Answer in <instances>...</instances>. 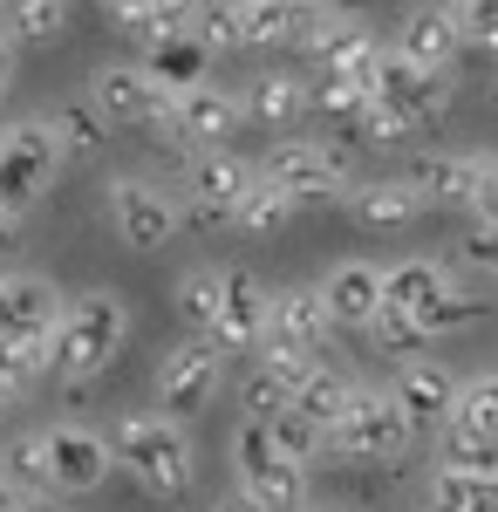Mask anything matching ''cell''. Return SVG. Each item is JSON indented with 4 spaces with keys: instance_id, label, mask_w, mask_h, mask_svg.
I'll return each mask as SVG.
<instances>
[{
    "instance_id": "obj_1",
    "label": "cell",
    "mask_w": 498,
    "mask_h": 512,
    "mask_svg": "<svg viewBox=\"0 0 498 512\" xmlns=\"http://www.w3.org/2000/svg\"><path fill=\"white\" fill-rule=\"evenodd\" d=\"M0 472L14 478V485H28V492L82 499V492H96L116 472V458H110V437L89 431V424H41V431H21L7 444Z\"/></svg>"
},
{
    "instance_id": "obj_2",
    "label": "cell",
    "mask_w": 498,
    "mask_h": 512,
    "mask_svg": "<svg viewBox=\"0 0 498 512\" xmlns=\"http://www.w3.org/2000/svg\"><path fill=\"white\" fill-rule=\"evenodd\" d=\"M110 458L116 472H130V485L151 492V499H185L198 478L192 431L164 410H123L110 424Z\"/></svg>"
},
{
    "instance_id": "obj_3",
    "label": "cell",
    "mask_w": 498,
    "mask_h": 512,
    "mask_svg": "<svg viewBox=\"0 0 498 512\" xmlns=\"http://www.w3.org/2000/svg\"><path fill=\"white\" fill-rule=\"evenodd\" d=\"M123 342H130V301L123 294H110V287L69 294L62 301V321H55V362H48V376L82 390V383L110 376Z\"/></svg>"
},
{
    "instance_id": "obj_4",
    "label": "cell",
    "mask_w": 498,
    "mask_h": 512,
    "mask_svg": "<svg viewBox=\"0 0 498 512\" xmlns=\"http://www.w3.org/2000/svg\"><path fill=\"white\" fill-rule=\"evenodd\" d=\"M383 301L396 308V315L417 321L430 342H437V335H458V328L478 321V301H471L458 280H451V267L430 260V253H410V260L383 267Z\"/></svg>"
},
{
    "instance_id": "obj_5",
    "label": "cell",
    "mask_w": 498,
    "mask_h": 512,
    "mask_svg": "<svg viewBox=\"0 0 498 512\" xmlns=\"http://www.w3.org/2000/svg\"><path fill=\"white\" fill-rule=\"evenodd\" d=\"M62 137H55V123L48 117H21L0 130V212H14V219H28L41 198L55 192V178H62Z\"/></svg>"
},
{
    "instance_id": "obj_6",
    "label": "cell",
    "mask_w": 498,
    "mask_h": 512,
    "mask_svg": "<svg viewBox=\"0 0 498 512\" xmlns=\"http://www.w3.org/2000/svg\"><path fill=\"white\" fill-rule=\"evenodd\" d=\"M260 178L280 185L294 205H348L355 192V171H348V151L321 144V137H280L267 158H260Z\"/></svg>"
},
{
    "instance_id": "obj_7",
    "label": "cell",
    "mask_w": 498,
    "mask_h": 512,
    "mask_svg": "<svg viewBox=\"0 0 498 512\" xmlns=\"http://www.w3.org/2000/svg\"><path fill=\"white\" fill-rule=\"evenodd\" d=\"M103 212H110V233L130 246V253H164L171 239L185 233V205L171 185H157V178H110L103 185Z\"/></svg>"
},
{
    "instance_id": "obj_8",
    "label": "cell",
    "mask_w": 498,
    "mask_h": 512,
    "mask_svg": "<svg viewBox=\"0 0 498 512\" xmlns=\"http://www.w3.org/2000/svg\"><path fill=\"white\" fill-rule=\"evenodd\" d=\"M232 485L253 492L267 512H301L307 506V465H294L267 437V424H253V417L232 424Z\"/></svg>"
},
{
    "instance_id": "obj_9",
    "label": "cell",
    "mask_w": 498,
    "mask_h": 512,
    "mask_svg": "<svg viewBox=\"0 0 498 512\" xmlns=\"http://www.w3.org/2000/svg\"><path fill=\"white\" fill-rule=\"evenodd\" d=\"M403 444H410V424H403L396 396L362 383L355 403L342 410V424L328 431V458H342V465H389V458H403Z\"/></svg>"
},
{
    "instance_id": "obj_10",
    "label": "cell",
    "mask_w": 498,
    "mask_h": 512,
    "mask_svg": "<svg viewBox=\"0 0 498 512\" xmlns=\"http://www.w3.org/2000/svg\"><path fill=\"white\" fill-rule=\"evenodd\" d=\"M226 362L232 355L219 349V342H205V335H185V342H171V349L157 355V410L164 417H198L212 396H219V383H226Z\"/></svg>"
},
{
    "instance_id": "obj_11",
    "label": "cell",
    "mask_w": 498,
    "mask_h": 512,
    "mask_svg": "<svg viewBox=\"0 0 498 512\" xmlns=\"http://www.w3.org/2000/svg\"><path fill=\"white\" fill-rule=\"evenodd\" d=\"M246 185H253V164L239 158L232 144H219V151H192L171 192H178V205H185V219H205V226H232V212H239Z\"/></svg>"
},
{
    "instance_id": "obj_12",
    "label": "cell",
    "mask_w": 498,
    "mask_h": 512,
    "mask_svg": "<svg viewBox=\"0 0 498 512\" xmlns=\"http://www.w3.org/2000/svg\"><path fill=\"white\" fill-rule=\"evenodd\" d=\"M89 110L110 130H151L171 117V89L144 69V62H103L89 76Z\"/></svg>"
},
{
    "instance_id": "obj_13",
    "label": "cell",
    "mask_w": 498,
    "mask_h": 512,
    "mask_svg": "<svg viewBox=\"0 0 498 512\" xmlns=\"http://www.w3.org/2000/svg\"><path fill=\"white\" fill-rule=\"evenodd\" d=\"M451 89H458L451 69H417V62H403L396 48H383V69H376V82H369V96H376L383 110H396L410 130L444 117V110H451Z\"/></svg>"
},
{
    "instance_id": "obj_14",
    "label": "cell",
    "mask_w": 498,
    "mask_h": 512,
    "mask_svg": "<svg viewBox=\"0 0 498 512\" xmlns=\"http://www.w3.org/2000/svg\"><path fill=\"white\" fill-rule=\"evenodd\" d=\"M267 301H273V287L260 274L219 267V315H212V335L205 342H219L226 355H253L267 342Z\"/></svg>"
},
{
    "instance_id": "obj_15",
    "label": "cell",
    "mask_w": 498,
    "mask_h": 512,
    "mask_svg": "<svg viewBox=\"0 0 498 512\" xmlns=\"http://www.w3.org/2000/svg\"><path fill=\"white\" fill-rule=\"evenodd\" d=\"M171 130H178L192 151H219V144H232V130H246V103H239V89H226L219 76H205V82H192V89L171 96Z\"/></svg>"
},
{
    "instance_id": "obj_16",
    "label": "cell",
    "mask_w": 498,
    "mask_h": 512,
    "mask_svg": "<svg viewBox=\"0 0 498 512\" xmlns=\"http://www.w3.org/2000/svg\"><path fill=\"white\" fill-rule=\"evenodd\" d=\"M389 396H396V410H403L410 437H430V431H444V424H451L458 376H451L444 362H430V355H403V369L389 376Z\"/></svg>"
},
{
    "instance_id": "obj_17",
    "label": "cell",
    "mask_w": 498,
    "mask_h": 512,
    "mask_svg": "<svg viewBox=\"0 0 498 512\" xmlns=\"http://www.w3.org/2000/svg\"><path fill=\"white\" fill-rule=\"evenodd\" d=\"M403 178L417 185L423 212H430V205H437V212H478V192H485V151H423Z\"/></svg>"
},
{
    "instance_id": "obj_18",
    "label": "cell",
    "mask_w": 498,
    "mask_h": 512,
    "mask_svg": "<svg viewBox=\"0 0 498 512\" xmlns=\"http://www.w3.org/2000/svg\"><path fill=\"white\" fill-rule=\"evenodd\" d=\"M62 301H69V294H62L48 274H14V267H0V342L55 335Z\"/></svg>"
},
{
    "instance_id": "obj_19",
    "label": "cell",
    "mask_w": 498,
    "mask_h": 512,
    "mask_svg": "<svg viewBox=\"0 0 498 512\" xmlns=\"http://www.w3.org/2000/svg\"><path fill=\"white\" fill-rule=\"evenodd\" d=\"M314 294H321V308H328L335 328H369L376 308H383V267L376 260H335Z\"/></svg>"
},
{
    "instance_id": "obj_20",
    "label": "cell",
    "mask_w": 498,
    "mask_h": 512,
    "mask_svg": "<svg viewBox=\"0 0 498 512\" xmlns=\"http://www.w3.org/2000/svg\"><path fill=\"white\" fill-rule=\"evenodd\" d=\"M403 62H417V69H451L464 55V35H458V14L444 7V0H430V7H410L403 14V28L389 41Z\"/></svg>"
},
{
    "instance_id": "obj_21",
    "label": "cell",
    "mask_w": 498,
    "mask_h": 512,
    "mask_svg": "<svg viewBox=\"0 0 498 512\" xmlns=\"http://www.w3.org/2000/svg\"><path fill=\"white\" fill-rule=\"evenodd\" d=\"M328 308H321V294L314 287H280L267 301V342L273 349H301V355H314L321 342H328Z\"/></svg>"
},
{
    "instance_id": "obj_22",
    "label": "cell",
    "mask_w": 498,
    "mask_h": 512,
    "mask_svg": "<svg viewBox=\"0 0 498 512\" xmlns=\"http://www.w3.org/2000/svg\"><path fill=\"white\" fill-rule=\"evenodd\" d=\"M348 212H355V226H369V233H403V226L423 219V198L403 171H396V178H355Z\"/></svg>"
},
{
    "instance_id": "obj_23",
    "label": "cell",
    "mask_w": 498,
    "mask_h": 512,
    "mask_svg": "<svg viewBox=\"0 0 498 512\" xmlns=\"http://www.w3.org/2000/svg\"><path fill=\"white\" fill-rule=\"evenodd\" d=\"M246 123H267V130H294L307 117V76L301 69H260V76L239 89Z\"/></svg>"
},
{
    "instance_id": "obj_24",
    "label": "cell",
    "mask_w": 498,
    "mask_h": 512,
    "mask_svg": "<svg viewBox=\"0 0 498 512\" xmlns=\"http://www.w3.org/2000/svg\"><path fill=\"white\" fill-rule=\"evenodd\" d=\"M212 62H219V55H212L198 35H164V41L144 48V69H151L171 96H178V89H192V82H205V76H212Z\"/></svg>"
},
{
    "instance_id": "obj_25",
    "label": "cell",
    "mask_w": 498,
    "mask_h": 512,
    "mask_svg": "<svg viewBox=\"0 0 498 512\" xmlns=\"http://www.w3.org/2000/svg\"><path fill=\"white\" fill-rule=\"evenodd\" d=\"M451 437H471V444H492L498 451V369L485 376H464L458 383V403H451Z\"/></svg>"
},
{
    "instance_id": "obj_26",
    "label": "cell",
    "mask_w": 498,
    "mask_h": 512,
    "mask_svg": "<svg viewBox=\"0 0 498 512\" xmlns=\"http://www.w3.org/2000/svg\"><path fill=\"white\" fill-rule=\"evenodd\" d=\"M62 28H69V0H0V35L14 48L62 41Z\"/></svg>"
},
{
    "instance_id": "obj_27",
    "label": "cell",
    "mask_w": 498,
    "mask_h": 512,
    "mask_svg": "<svg viewBox=\"0 0 498 512\" xmlns=\"http://www.w3.org/2000/svg\"><path fill=\"white\" fill-rule=\"evenodd\" d=\"M355 390H362L355 376L328 369V362H314V369H307V383L294 390V410H307V417H314L321 431H335V424H342V410L355 403Z\"/></svg>"
},
{
    "instance_id": "obj_28",
    "label": "cell",
    "mask_w": 498,
    "mask_h": 512,
    "mask_svg": "<svg viewBox=\"0 0 498 512\" xmlns=\"http://www.w3.org/2000/svg\"><path fill=\"white\" fill-rule=\"evenodd\" d=\"M430 512H498V478L437 465L430 472Z\"/></svg>"
},
{
    "instance_id": "obj_29",
    "label": "cell",
    "mask_w": 498,
    "mask_h": 512,
    "mask_svg": "<svg viewBox=\"0 0 498 512\" xmlns=\"http://www.w3.org/2000/svg\"><path fill=\"white\" fill-rule=\"evenodd\" d=\"M55 137H62V158H103V144H110L116 130L103 117H96V110H89V96H76V103H62V110H55Z\"/></svg>"
},
{
    "instance_id": "obj_30",
    "label": "cell",
    "mask_w": 498,
    "mask_h": 512,
    "mask_svg": "<svg viewBox=\"0 0 498 512\" xmlns=\"http://www.w3.org/2000/svg\"><path fill=\"white\" fill-rule=\"evenodd\" d=\"M294 212H301V205L280 192V185H267V178H260V164H253V185H246V198H239L232 226H239V233H280Z\"/></svg>"
},
{
    "instance_id": "obj_31",
    "label": "cell",
    "mask_w": 498,
    "mask_h": 512,
    "mask_svg": "<svg viewBox=\"0 0 498 512\" xmlns=\"http://www.w3.org/2000/svg\"><path fill=\"white\" fill-rule=\"evenodd\" d=\"M171 308H178V321H185V335H212V315H219V267H192V274H178Z\"/></svg>"
},
{
    "instance_id": "obj_32",
    "label": "cell",
    "mask_w": 498,
    "mask_h": 512,
    "mask_svg": "<svg viewBox=\"0 0 498 512\" xmlns=\"http://www.w3.org/2000/svg\"><path fill=\"white\" fill-rule=\"evenodd\" d=\"M267 437L280 444V451H287V458H294V465H314V458H328V431H321L307 410H294V403L267 417Z\"/></svg>"
},
{
    "instance_id": "obj_33",
    "label": "cell",
    "mask_w": 498,
    "mask_h": 512,
    "mask_svg": "<svg viewBox=\"0 0 498 512\" xmlns=\"http://www.w3.org/2000/svg\"><path fill=\"white\" fill-rule=\"evenodd\" d=\"M362 110H369V89H362V82H342V76H307V117L355 123Z\"/></svg>"
},
{
    "instance_id": "obj_34",
    "label": "cell",
    "mask_w": 498,
    "mask_h": 512,
    "mask_svg": "<svg viewBox=\"0 0 498 512\" xmlns=\"http://www.w3.org/2000/svg\"><path fill=\"white\" fill-rule=\"evenodd\" d=\"M198 14H205V0H151V14H144V48L151 41H164V35H192L198 28Z\"/></svg>"
},
{
    "instance_id": "obj_35",
    "label": "cell",
    "mask_w": 498,
    "mask_h": 512,
    "mask_svg": "<svg viewBox=\"0 0 498 512\" xmlns=\"http://www.w3.org/2000/svg\"><path fill=\"white\" fill-rule=\"evenodd\" d=\"M362 335H376V349H396V355H410V349H423V342H430V335H423L417 321H410V315H396L389 301L376 308V321H369Z\"/></svg>"
},
{
    "instance_id": "obj_36",
    "label": "cell",
    "mask_w": 498,
    "mask_h": 512,
    "mask_svg": "<svg viewBox=\"0 0 498 512\" xmlns=\"http://www.w3.org/2000/svg\"><path fill=\"white\" fill-rule=\"evenodd\" d=\"M458 260L478 267V274H498V212H478L471 219V233L458 239Z\"/></svg>"
},
{
    "instance_id": "obj_37",
    "label": "cell",
    "mask_w": 498,
    "mask_h": 512,
    "mask_svg": "<svg viewBox=\"0 0 498 512\" xmlns=\"http://www.w3.org/2000/svg\"><path fill=\"white\" fill-rule=\"evenodd\" d=\"M348 130H355V144H376V151H383V144H403V137H410V123L396 117V110H383L376 96H369V110L348 123Z\"/></svg>"
},
{
    "instance_id": "obj_38",
    "label": "cell",
    "mask_w": 498,
    "mask_h": 512,
    "mask_svg": "<svg viewBox=\"0 0 498 512\" xmlns=\"http://www.w3.org/2000/svg\"><path fill=\"white\" fill-rule=\"evenodd\" d=\"M444 465H458V472H485V478H498V451H492V444H471V437H451V431H444Z\"/></svg>"
},
{
    "instance_id": "obj_39",
    "label": "cell",
    "mask_w": 498,
    "mask_h": 512,
    "mask_svg": "<svg viewBox=\"0 0 498 512\" xmlns=\"http://www.w3.org/2000/svg\"><path fill=\"white\" fill-rule=\"evenodd\" d=\"M103 14H110V28H123V35L137 41L144 35V14H151V0H96Z\"/></svg>"
},
{
    "instance_id": "obj_40",
    "label": "cell",
    "mask_w": 498,
    "mask_h": 512,
    "mask_svg": "<svg viewBox=\"0 0 498 512\" xmlns=\"http://www.w3.org/2000/svg\"><path fill=\"white\" fill-rule=\"evenodd\" d=\"M464 48H478V55H498V14H471V21H458Z\"/></svg>"
},
{
    "instance_id": "obj_41",
    "label": "cell",
    "mask_w": 498,
    "mask_h": 512,
    "mask_svg": "<svg viewBox=\"0 0 498 512\" xmlns=\"http://www.w3.org/2000/svg\"><path fill=\"white\" fill-rule=\"evenodd\" d=\"M7 512H62V499H55V492H28V485H21Z\"/></svg>"
},
{
    "instance_id": "obj_42",
    "label": "cell",
    "mask_w": 498,
    "mask_h": 512,
    "mask_svg": "<svg viewBox=\"0 0 498 512\" xmlns=\"http://www.w3.org/2000/svg\"><path fill=\"white\" fill-rule=\"evenodd\" d=\"M478 212H498V151H485V192H478ZM471 212V219H478Z\"/></svg>"
},
{
    "instance_id": "obj_43",
    "label": "cell",
    "mask_w": 498,
    "mask_h": 512,
    "mask_svg": "<svg viewBox=\"0 0 498 512\" xmlns=\"http://www.w3.org/2000/svg\"><path fill=\"white\" fill-rule=\"evenodd\" d=\"M212 512H267V506H260L253 492H239V485H232V492H219V499H212Z\"/></svg>"
},
{
    "instance_id": "obj_44",
    "label": "cell",
    "mask_w": 498,
    "mask_h": 512,
    "mask_svg": "<svg viewBox=\"0 0 498 512\" xmlns=\"http://www.w3.org/2000/svg\"><path fill=\"white\" fill-rule=\"evenodd\" d=\"M14 55H21V48H14V41L0 35V96H7V89H14Z\"/></svg>"
},
{
    "instance_id": "obj_45",
    "label": "cell",
    "mask_w": 498,
    "mask_h": 512,
    "mask_svg": "<svg viewBox=\"0 0 498 512\" xmlns=\"http://www.w3.org/2000/svg\"><path fill=\"white\" fill-rule=\"evenodd\" d=\"M14 233H21V219H14V212H0V253L14 246Z\"/></svg>"
},
{
    "instance_id": "obj_46",
    "label": "cell",
    "mask_w": 498,
    "mask_h": 512,
    "mask_svg": "<svg viewBox=\"0 0 498 512\" xmlns=\"http://www.w3.org/2000/svg\"><path fill=\"white\" fill-rule=\"evenodd\" d=\"M14 492H21V485H14V478H7V472H0V512H7V506H14Z\"/></svg>"
},
{
    "instance_id": "obj_47",
    "label": "cell",
    "mask_w": 498,
    "mask_h": 512,
    "mask_svg": "<svg viewBox=\"0 0 498 512\" xmlns=\"http://www.w3.org/2000/svg\"><path fill=\"white\" fill-rule=\"evenodd\" d=\"M301 512H355V506H314V499H307V506Z\"/></svg>"
},
{
    "instance_id": "obj_48",
    "label": "cell",
    "mask_w": 498,
    "mask_h": 512,
    "mask_svg": "<svg viewBox=\"0 0 498 512\" xmlns=\"http://www.w3.org/2000/svg\"><path fill=\"white\" fill-rule=\"evenodd\" d=\"M492 89H498V76H492Z\"/></svg>"
}]
</instances>
